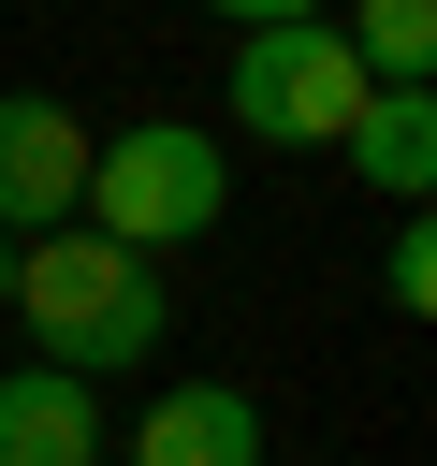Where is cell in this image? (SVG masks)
I'll use <instances>...</instances> for the list:
<instances>
[{
    "mask_svg": "<svg viewBox=\"0 0 437 466\" xmlns=\"http://www.w3.org/2000/svg\"><path fill=\"white\" fill-rule=\"evenodd\" d=\"M0 306L29 320V364H58V379H117V364H146V350L175 335L160 262H131V248H102V233H29Z\"/></svg>",
    "mask_w": 437,
    "mask_h": 466,
    "instance_id": "obj_1",
    "label": "cell"
},
{
    "mask_svg": "<svg viewBox=\"0 0 437 466\" xmlns=\"http://www.w3.org/2000/svg\"><path fill=\"white\" fill-rule=\"evenodd\" d=\"M73 218H87L102 248L160 262V248H189V233H218V218H233V160H218V131H204V116H131L117 146H87Z\"/></svg>",
    "mask_w": 437,
    "mask_h": 466,
    "instance_id": "obj_2",
    "label": "cell"
},
{
    "mask_svg": "<svg viewBox=\"0 0 437 466\" xmlns=\"http://www.w3.org/2000/svg\"><path fill=\"white\" fill-rule=\"evenodd\" d=\"M364 102V58L335 15H291V29H233V116L262 146H335Z\"/></svg>",
    "mask_w": 437,
    "mask_h": 466,
    "instance_id": "obj_3",
    "label": "cell"
},
{
    "mask_svg": "<svg viewBox=\"0 0 437 466\" xmlns=\"http://www.w3.org/2000/svg\"><path fill=\"white\" fill-rule=\"evenodd\" d=\"M73 189H87V116L58 87H0V233H73Z\"/></svg>",
    "mask_w": 437,
    "mask_h": 466,
    "instance_id": "obj_4",
    "label": "cell"
},
{
    "mask_svg": "<svg viewBox=\"0 0 437 466\" xmlns=\"http://www.w3.org/2000/svg\"><path fill=\"white\" fill-rule=\"evenodd\" d=\"M131 466H262V408L233 379H175L146 422H131Z\"/></svg>",
    "mask_w": 437,
    "mask_h": 466,
    "instance_id": "obj_5",
    "label": "cell"
},
{
    "mask_svg": "<svg viewBox=\"0 0 437 466\" xmlns=\"http://www.w3.org/2000/svg\"><path fill=\"white\" fill-rule=\"evenodd\" d=\"M0 466H102V393L58 364H0Z\"/></svg>",
    "mask_w": 437,
    "mask_h": 466,
    "instance_id": "obj_6",
    "label": "cell"
},
{
    "mask_svg": "<svg viewBox=\"0 0 437 466\" xmlns=\"http://www.w3.org/2000/svg\"><path fill=\"white\" fill-rule=\"evenodd\" d=\"M335 146H350V175H364L379 204H422V189H437V87H364Z\"/></svg>",
    "mask_w": 437,
    "mask_h": 466,
    "instance_id": "obj_7",
    "label": "cell"
},
{
    "mask_svg": "<svg viewBox=\"0 0 437 466\" xmlns=\"http://www.w3.org/2000/svg\"><path fill=\"white\" fill-rule=\"evenodd\" d=\"M335 29H350V58H364V87H422V73H437V0H350Z\"/></svg>",
    "mask_w": 437,
    "mask_h": 466,
    "instance_id": "obj_8",
    "label": "cell"
},
{
    "mask_svg": "<svg viewBox=\"0 0 437 466\" xmlns=\"http://www.w3.org/2000/svg\"><path fill=\"white\" fill-rule=\"evenodd\" d=\"M379 306H393V320H422V306H437V233H422V204H408V218H393V248H379Z\"/></svg>",
    "mask_w": 437,
    "mask_h": 466,
    "instance_id": "obj_9",
    "label": "cell"
},
{
    "mask_svg": "<svg viewBox=\"0 0 437 466\" xmlns=\"http://www.w3.org/2000/svg\"><path fill=\"white\" fill-rule=\"evenodd\" d=\"M218 29H291V15H320V0H204Z\"/></svg>",
    "mask_w": 437,
    "mask_h": 466,
    "instance_id": "obj_10",
    "label": "cell"
},
{
    "mask_svg": "<svg viewBox=\"0 0 437 466\" xmlns=\"http://www.w3.org/2000/svg\"><path fill=\"white\" fill-rule=\"evenodd\" d=\"M0 291H15V233H0Z\"/></svg>",
    "mask_w": 437,
    "mask_h": 466,
    "instance_id": "obj_11",
    "label": "cell"
}]
</instances>
